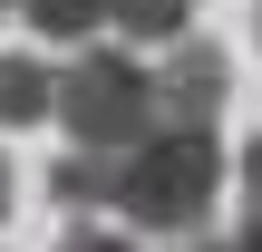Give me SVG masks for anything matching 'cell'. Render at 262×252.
I'll return each mask as SVG.
<instances>
[{"mask_svg":"<svg viewBox=\"0 0 262 252\" xmlns=\"http://www.w3.org/2000/svg\"><path fill=\"white\" fill-rule=\"evenodd\" d=\"M194 252H243V243H194Z\"/></svg>","mask_w":262,"mask_h":252,"instance_id":"obj_11","label":"cell"},{"mask_svg":"<svg viewBox=\"0 0 262 252\" xmlns=\"http://www.w3.org/2000/svg\"><path fill=\"white\" fill-rule=\"evenodd\" d=\"M0 10H10V0H0Z\"/></svg>","mask_w":262,"mask_h":252,"instance_id":"obj_13","label":"cell"},{"mask_svg":"<svg viewBox=\"0 0 262 252\" xmlns=\"http://www.w3.org/2000/svg\"><path fill=\"white\" fill-rule=\"evenodd\" d=\"M58 252H136V243L107 233V223H78V233H58Z\"/></svg>","mask_w":262,"mask_h":252,"instance_id":"obj_9","label":"cell"},{"mask_svg":"<svg viewBox=\"0 0 262 252\" xmlns=\"http://www.w3.org/2000/svg\"><path fill=\"white\" fill-rule=\"evenodd\" d=\"M58 117H68L78 146L126 155V146L156 126V68H136L126 49H88V58L58 78Z\"/></svg>","mask_w":262,"mask_h":252,"instance_id":"obj_2","label":"cell"},{"mask_svg":"<svg viewBox=\"0 0 262 252\" xmlns=\"http://www.w3.org/2000/svg\"><path fill=\"white\" fill-rule=\"evenodd\" d=\"M224 194V155H214V126H146L126 155H117V214L136 233H194Z\"/></svg>","mask_w":262,"mask_h":252,"instance_id":"obj_1","label":"cell"},{"mask_svg":"<svg viewBox=\"0 0 262 252\" xmlns=\"http://www.w3.org/2000/svg\"><path fill=\"white\" fill-rule=\"evenodd\" d=\"M19 19L39 39H88V29H107V0H19Z\"/></svg>","mask_w":262,"mask_h":252,"instance_id":"obj_6","label":"cell"},{"mask_svg":"<svg viewBox=\"0 0 262 252\" xmlns=\"http://www.w3.org/2000/svg\"><path fill=\"white\" fill-rule=\"evenodd\" d=\"M224 87H233L224 49L194 39V29H175L165 39V68H156V126H214L224 117Z\"/></svg>","mask_w":262,"mask_h":252,"instance_id":"obj_3","label":"cell"},{"mask_svg":"<svg viewBox=\"0 0 262 252\" xmlns=\"http://www.w3.org/2000/svg\"><path fill=\"white\" fill-rule=\"evenodd\" d=\"M58 107V78L39 58H0V126H39Z\"/></svg>","mask_w":262,"mask_h":252,"instance_id":"obj_4","label":"cell"},{"mask_svg":"<svg viewBox=\"0 0 262 252\" xmlns=\"http://www.w3.org/2000/svg\"><path fill=\"white\" fill-rule=\"evenodd\" d=\"M243 243H262V146L243 155Z\"/></svg>","mask_w":262,"mask_h":252,"instance_id":"obj_8","label":"cell"},{"mask_svg":"<svg viewBox=\"0 0 262 252\" xmlns=\"http://www.w3.org/2000/svg\"><path fill=\"white\" fill-rule=\"evenodd\" d=\"M233 243H243V233H233ZM243 252H262V243H243Z\"/></svg>","mask_w":262,"mask_h":252,"instance_id":"obj_12","label":"cell"},{"mask_svg":"<svg viewBox=\"0 0 262 252\" xmlns=\"http://www.w3.org/2000/svg\"><path fill=\"white\" fill-rule=\"evenodd\" d=\"M49 194H58L68 214H97V204L117 194V155H97V146H78V155H68V165L49 175Z\"/></svg>","mask_w":262,"mask_h":252,"instance_id":"obj_5","label":"cell"},{"mask_svg":"<svg viewBox=\"0 0 262 252\" xmlns=\"http://www.w3.org/2000/svg\"><path fill=\"white\" fill-rule=\"evenodd\" d=\"M185 10H194V0H107V29H126V39H156V49H165V39L185 29Z\"/></svg>","mask_w":262,"mask_h":252,"instance_id":"obj_7","label":"cell"},{"mask_svg":"<svg viewBox=\"0 0 262 252\" xmlns=\"http://www.w3.org/2000/svg\"><path fill=\"white\" fill-rule=\"evenodd\" d=\"M0 214H10V165H0Z\"/></svg>","mask_w":262,"mask_h":252,"instance_id":"obj_10","label":"cell"}]
</instances>
